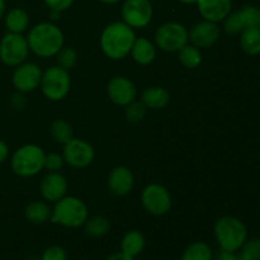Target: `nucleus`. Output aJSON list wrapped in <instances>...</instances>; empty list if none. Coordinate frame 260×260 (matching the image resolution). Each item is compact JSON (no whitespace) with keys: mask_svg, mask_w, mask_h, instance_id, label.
Returning <instances> with one entry per match:
<instances>
[{"mask_svg":"<svg viewBox=\"0 0 260 260\" xmlns=\"http://www.w3.org/2000/svg\"><path fill=\"white\" fill-rule=\"evenodd\" d=\"M136 35L134 28L127 25L123 20L111 23L101 35V48L104 55L111 60H122L129 55Z\"/></svg>","mask_w":260,"mask_h":260,"instance_id":"f257e3e1","label":"nucleus"},{"mask_svg":"<svg viewBox=\"0 0 260 260\" xmlns=\"http://www.w3.org/2000/svg\"><path fill=\"white\" fill-rule=\"evenodd\" d=\"M29 50L38 57L48 58L57 55L63 47L65 37L55 23L42 22L30 28L27 37Z\"/></svg>","mask_w":260,"mask_h":260,"instance_id":"f03ea898","label":"nucleus"},{"mask_svg":"<svg viewBox=\"0 0 260 260\" xmlns=\"http://www.w3.org/2000/svg\"><path fill=\"white\" fill-rule=\"evenodd\" d=\"M215 239L220 250L238 253L248 240V228L245 223L234 216H223L218 218L213 228Z\"/></svg>","mask_w":260,"mask_h":260,"instance_id":"7ed1b4c3","label":"nucleus"},{"mask_svg":"<svg viewBox=\"0 0 260 260\" xmlns=\"http://www.w3.org/2000/svg\"><path fill=\"white\" fill-rule=\"evenodd\" d=\"M89 218V211L85 203L74 196H65L55 202L51 215V222L68 229H78L84 226Z\"/></svg>","mask_w":260,"mask_h":260,"instance_id":"20e7f679","label":"nucleus"},{"mask_svg":"<svg viewBox=\"0 0 260 260\" xmlns=\"http://www.w3.org/2000/svg\"><path fill=\"white\" fill-rule=\"evenodd\" d=\"M46 152L38 145H23L15 150L10 159V167L14 174L22 178H29L45 169Z\"/></svg>","mask_w":260,"mask_h":260,"instance_id":"39448f33","label":"nucleus"},{"mask_svg":"<svg viewBox=\"0 0 260 260\" xmlns=\"http://www.w3.org/2000/svg\"><path fill=\"white\" fill-rule=\"evenodd\" d=\"M40 86L43 95L48 101H62L71 88L70 74L58 65L51 66L47 70L43 71Z\"/></svg>","mask_w":260,"mask_h":260,"instance_id":"423d86ee","label":"nucleus"},{"mask_svg":"<svg viewBox=\"0 0 260 260\" xmlns=\"http://www.w3.org/2000/svg\"><path fill=\"white\" fill-rule=\"evenodd\" d=\"M189 42V32L178 22H167L155 32V45L164 52H178Z\"/></svg>","mask_w":260,"mask_h":260,"instance_id":"0eeeda50","label":"nucleus"},{"mask_svg":"<svg viewBox=\"0 0 260 260\" xmlns=\"http://www.w3.org/2000/svg\"><path fill=\"white\" fill-rule=\"evenodd\" d=\"M30 50L27 38L20 33H10L3 36L0 41V61L4 65L15 68L25 61Z\"/></svg>","mask_w":260,"mask_h":260,"instance_id":"6e6552de","label":"nucleus"},{"mask_svg":"<svg viewBox=\"0 0 260 260\" xmlns=\"http://www.w3.org/2000/svg\"><path fill=\"white\" fill-rule=\"evenodd\" d=\"M141 202L149 213L154 216H162L172 208V196L164 185L152 183L142 189Z\"/></svg>","mask_w":260,"mask_h":260,"instance_id":"1a4fd4ad","label":"nucleus"},{"mask_svg":"<svg viewBox=\"0 0 260 260\" xmlns=\"http://www.w3.org/2000/svg\"><path fill=\"white\" fill-rule=\"evenodd\" d=\"M154 8L150 0H124L121 8L122 20L131 28H145L150 24Z\"/></svg>","mask_w":260,"mask_h":260,"instance_id":"9d476101","label":"nucleus"},{"mask_svg":"<svg viewBox=\"0 0 260 260\" xmlns=\"http://www.w3.org/2000/svg\"><path fill=\"white\" fill-rule=\"evenodd\" d=\"M95 152L88 141L81 139H71L63 145L62 157L66 164L76 169H83L93 162Z\"/></svg>","mask_w":260,"mask_h":260,"instance_id":"9b49d317","label":"nucleus"},{"mask_svg":"<svg viewBox=\"0 0 260 260\" xmlns=\"http://www.w3.org/2000/svg\"><path fill=\"white\" fill-rule=\"evenodd\" d=\"M43 71L35 62H23L15 66L12 75V84L19 93L25 94L36 90L40 86Z\"/></svg>","mask_w":260,"mask_h":260,"instance_id":"f8f14e48","label":"nucleus"},{"mask_svg":"<svg viewBox=\"0 0 260 260\" xmlns=\"http://www.w3.org/2000/svg\"><path fill=\"white\" fill-rule=\"evenodd\" d=\"M108 96L114 104L121 107H127L132 102L136 101L137 89L129 79L124 76H116L111 79L107 86Z\"/></svg>","mask_w":260,"mask_h":260,"instance_id":"ddd939ff","label":"nucleus"},{"mask_svg":"<svg viewBox=\"0 0 260 260\" xmlns=\"http://www.w3.org/2000/svg\"><path fill=\"white\" fill-rule=\"evenodd\" d=\"M221 36V28L218 23L203 19L197 23L189 32V41L193 46L201 48H208L215 45Z\"/></svg>","mask_w":260,"mask_h":260,"instance_id":"4468645a","label":"nucleus"},{"mask_svg":"<svg viewBox=\"0 0 260 260\" xmlns=\"http://www.w3.org/2000/svg\"><path fill=\"white\" fill-rule=\"evenodd\" d=\"M68 187V180L60 172H50L41 182L40 190L46 201L55 203L65 197Z\"/></svg>","mask_w":260,"mask_h":260,"instance_id":"2eb2a0df","label":"nucleus"},{"mask_svg":"<svg viewBox=\"0 0 260 260\" xmlns=\"http://www.w3.org/2000/svg\"><path fill=\"white\" fill-rule=\"evenodd\" d=\"M197 8L203 19L220 23L233 12V0H198Z\"/></svg>","mask_w":260,"mask_h":260,"instance_id":"dca6fc26","label":"nucleus"},{"mask_svg":"<svg viewBox=\"0 0 260 260\" xmlns=\"http://www.w3.org/2000/svg\"><path fill=\"white\" fill-rule=\"evenodd\" d=\"M135 185V177L131 170L126 167H117L111 172L108 177V187L113 194L126 196L132 190Z\"/></svg>","mask_w":260,"mask_h":260,"instance_id":"f3484780","label":"nucleus"},{"mask_svg":"<svg viewBox=\"0 0 260 260\" xmlns=\"http://www.w3.org/2000/svg\"><path fill=\"white\" fill-rule=\"evenodd\" d=\"M129 53L139 65H150L156 58V46L149 38L136 37Z\"/></svg>","mask_w":260,"mask_h":260,"instance_id":"a211bd4d","label":"nucleus"},{"mask_svg":"<svg viewBox=\"0 0 260 260\" xmlns=\"http://www.w3.org/2000/svg\"><path fill=\"white\" fill-rule=\"evenodd\" d=\"M141 102L146 108L162 109L169 104L170 94L167 89L161 86H151V88L145 89L141 95Z\"/></svg>","mask_w":260,"mask_h":260,"instance_id":"6ab92c4d","label":"nucleus"},{"mask_svg":"<svg viewBox=\"0 0 260 260\" xmlns=\"http://www.w3.org/2000/svg\"><path fill=\"white\" fill-rule=\"evenodd\" d=\"M4 23L8 32L20 33L25 32L29 25V15L22 8H13L9 12H5Z\"/></svg>","mask_w":260,"mask_h":260,"instance_id":"aec40b11","label":"nucleus"},{"mask_svg":"<svg viewBox=\"0 0 260 260\" xmlns=\"http://www.w3.org/2000/svg\"><path fill=\"white\" fill-rule=\"evenodd\" d=\"M145 246H146V240L144 234L140 233L139 230L128 231L124 234L121 240V251L134 258L139 256L144 251Z\"/></svg>","mask_w":260,"mask_h":260,"instance_id":"412c9836","label":"nucleus"},{"mask_svg":"<svg viewBox=\"0 0 260 260\" xmlns=\"http://www.w3.org/2000/svg\"><path fill=\"white\" fill-rule=\"evenodd\" d=\"M240 47L246 55H260V28L258 25L248 27L240 33Z\"/></svg>","mask_w":260,"mask_h":260,"instance_id":"4be33fe9","label":"nucleus"},{"mask_svg":"<svg viewBox=\"0 0 260 260\" xmlns=\"http://www.w3.org/2000/svg\"><path fill=\"white\" fill-rule=\"evenodd\" d=\"M51 215H52V210L43 201H33L24 210L25 218L30 223H36V225H41V223L50 221Z\"/></svg>","mask_w":260,"mask_h":260,"instance_id":"5701e85b","label":"nucleus"},{"mask_svg":"<svg viewBox=\"0 0 260 260\" xmlns=\"http://www.w3.org/2000/svg\"><path fill=\"white\" fill-rule=\"evenodd\" d=\"M212 248L205 241H194L183 251L180 260H213Z\"/></svg>","mask_w":260,"mask_h":260,"instance_id":"b1692460","label":"nucleus"},{"mask_svg":"<svg viewBox=\"0 0 260 260\" xmlns=\"http://www.w3.org/2000/svg\"><path fill=\"white\" fill-rule=\"evenodd\" d=\"M84 228H85V233L89 236L99 239L103 238V236H106L109 233L111 222L104 216H93V217L86 220V222L84 223Z\"/></svg>","mask_w":260,"mask_h":260,"instance_id":"393cba45","label":"nucleus"},{"mask_svg":"<svg viewBox=\"0 0 260 260\" xmlns=\"http://www.w3.org/2000/svg\"><path fill=\"white\" fill-rule=\"evenodd\" d=\"M178 58L180 63L188 69H196L202 62V52L193 45H185L182 50L178 51Z\"/></svg>","mask_w":260,"mask_h":260,"instance_id":"a878e982","label":"nucleus"},{"mask_svg":"<svg viewBox=\"0 0 260 260\" xmlns=\"http://www.w3.org/2000/svg\"><path fill=\"white\" fill-rule=\"evenodd\" d=\"M50 131L53 140L61 145L68 144L74 137L73 127L65 119H56V121H53L52 124H51Z\"/></svg>","mask_w":260,"mask_h":260,"instance_id":"bb28decb","label":"nucleus"},{"mask_svg":"<svg viewBox=\"0 0 260 260\" xmlns=\"http://www.w3.org/2000/svg\"><path fill=\"white\" fill-rule=\"evenodd\" d=\"M239 260H260V238L248 239L238 251Z\"/></svg>","mask_w":260,"mask_h":260,"instance_id":"cd10ccee","label":"nucleus"},{"mask_svg":"<svg viewBox=\"0 0 260 260\" xmlns=\"http://www.w3.org/2000/svg\"><path fill=\"white\" fill-rule=\"evenodd\" d=\"M56 60H57V65L60 68L70 71L78 62V52H76L75 48L63 46L56 55Z\"/></svg>","mask_w":260,"mask_h":260,"instance_id":"c85d7f7f","label":"nucleus"},{"mask_svg":"<svg viewBox=\"0 0 260 260\" xmlns=\"http://www.w3.org/2000/svg\"><path fill=\"white\" fill-rule=\"evenodd\" d=\"M223 22V30H225L228 35L231 36H236V35H240L245 27H244L243 22H241V18L239 15L238 10L236 12H231L225 19L222 20Z\"/></svg>","mask_w":260,"mask_h":260,"instance_id":"c756f323","label":"nucleus"},{"mask_svg":"<svg viewBox=\"0 0 260 260\" xmlns=\"http://www.w3.org/2000/svg\"><path fill=\"white\" fill-rule=\"evenodd\" d=\"M147 108L144 106L142 102H132L131 104L126 107V118L132 123L141 122L146 116Z\"/></svg>","mask_w":260,"mask_h":260,"instance_id":"7c9ffc66","label":"nucleus"},{"mask_svg":"<svg viewBox=\"0 0 260 260\" xmlns=\"http://www.w3.org/2000/svg\"><path fill=\"white\" fill-rule=\"evenodd\" d=\"M258 10L259 8L254 7V5H245V7L238 10L244 27L248 28L256 25V23H258Z\"/></svg>","mask_w":260,"mask_h":260,"instance_id":"2f4dec72","label":"nucleus"},{"mask_svg":"<svg viewBox=\"0 0 260 260\" xmlns=\"http://www.w3.org/2000/svg\"><path fill=\"white\" fill-rule=\"evenodd\" d=\"M41 260H68V253L60 245L48 246L41 255Z\"/></svg>","mask_w":260,"mask_h":260,"instance_id":"473e14b6","label":"nucleus"},{"mask_svg":"<svg viewBox=\"0 0 260 260\" xmlns=\"http://www.w3.org/2000/svg\"><path fill=\"white\" fill-rule=\"evenodd\" d=\"M63 164H65V160H63L62 155L56 154V152L46 154L45 169H47L48 172H60Z\"/></svg>","mask_w":260,"mask_h":260,"instance_id":"72a5a7b5","label":"nucleus"},{"mask_svg":"<svg viewBox=\"0 0 260 260\" xmlns=\"http://www.w3.org/2000/svg\"><path fill=\"white\" fill-rule=\"evenodd\" d=\"M43 2L50 8V10H57L62 13L73 5L74 0H43Z\"/></svg>","mask_w":260,"mask_h":260,"instance_id":"f704fd0d","label":"nucleus"},{"mask_svg":"<svg viewBox=\"0 0 260 260\" xmlns=\"http://www.w3.org/2000/svg\"><path fill=\"white\" fill-rule=\"evenodd\" d=\"M213 260H239V258H238V253L220 250L215 256H213Z\"/></svg>","mask_w":260,"mask_h":260,"instance_id":"c9c22d12","label":"nucleus"},{"mask_svg":"<svg viewBox=\"0 0 260 260\" xmlns=\"http://www.w3.org/2000/svg\"><path fill=\"white\" fill-rule=\"evenodd\" d=\"M8 157H9V146L7 142L0 140V164L7 161Z\"/></svg>","mask_w":260,"mask_h":260,"instance_id":"e433bc0d","label":"nucleus"},{"mask_svg":"<svg viewBox=\"0 0 260 260\" xmlns=\"http://www.w3.org/2000/svg\"><path fill=\"white\" fill-rule=\"evenodd\" d=\"M135 259L136 258L127 255V254L123 253V251H117V253H113L111 254V255L107 256L104 260H135Z\"/></svg>","mask_w":260,"mask_h":260,"instance_id":"4c0bfd02","label":"nucleus"},{"mask_svg":"<svg viewBox=\"0 0 260 260\" xmlns=\"http://www.w3.org/2000/svg\"><path fill=\"white\" fill-rule=\"evenodd\" d=\"M20 102H23V103H25L24 98H23V96H22V93H19V91H18V94H15V95L12 96V106L14 107L15 109L23 108V107L19 104Z\"/></svg>","mask_w":260,"mask_h":260,"instance_id":"58836bf2","label":"nucleus"},{"mask_svg":"<svg viewBox=\"0 0 260 260\" xmlns=\"http://www.w3.org/2000/svg\"><path fill=\"white\" fill-rule=\"evenodd\" d=\"M5 10H7V3H5V0H0V19L4 17Z\"/></svg>","mask_w":260,"mask_h":260,"instance_id":"ea45409f","label":"nucleus"},{"mask_svg":"<svg viewBox=\"0 0 260 260\" xmlns=\"http://www.w3.org/2000/svg\"><path fill=\"white\" fill-rule=\"evenodd\" d=\"M50 17L52 20H58L61 17V12H57V10H50Z\"/></svg>","mask_w":260,"mask_h":260,"instance_id":"a19ab883","label":"nucleus"},{"mask_svg":"<svg viewBox=\"0 0 260 260\" xmlns=\"http://www.w3.org/2000/svg\"><path fill=\"white\" fill-rule=\"evenodd\" d=\"M98 2L103 3V4H117V3L122 2V0H98Z\"/></svg>","mask_w":260,"mask_h":260,"instance_id":"79ce46f5","label":"nucleus"},{"mask_svg":"<svg viewBox=\"0 0 260 260\" xmlns=\"http://www.w3.org/2000/svg\"><path fill=\"white\" fill-rule=\"evenodd\" d=\"M178 2H180V3H182V4L189 5V4H197L198 0H178Z\"/></svg>","mask_w":260,"mask_h":260,"instance_id":"37998d69","label":"nucleus"},{"mask_svg":"<svg viewBox=\"0 0 260 260\" xmlns=\"http://www.w3.org/2000/svg\"><path fill=\"white\" fill-rule=\"evenodd\" d=\"M256 25H258V27L260 28V8L258 10V23H256Z\"/></svg>","mask_w":260,"mask_h":260,"instance_id":"c03bdc74","label":"nucleus"},{"mask_svg":"<svg viewBox=\"0 0 260 260\" xmlns=\"http://www.w3.org/2000/svg\"><path fill=\"white\" fill-rule=\"evenodd\" d=\"M0 235H2V228H0Z\"/></svg>","mask_w":260,"mask_h":260,"instance_id":"a18cd8bd","label":"nucleus"}]
</instances>
